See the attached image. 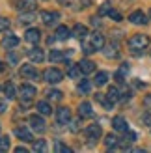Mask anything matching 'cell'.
<instances>
[{
	"mask_svg": "<svg viewBox=\"0 0 151 153\" xmlns=\"http://www.w3.org/2000/svg\"><path fill=\"white\" fill-rule=\"evenodd\" d=\"M21 75L24 76V79H30V80H37V79H39V73L36 71L34 65H22L21 67Z\"/></svg>",
	"mask_w": 151,
	"mask_h": 153,
	"instance_id": "cell-7",
	"label": "cell"
},
{
	"mask_svg": "<svg viewBox=\"0 0 151 153\" xmlns=\"http://www.w3.org/2000/svg\"><path fill=\"white\" fill-rule=\"evenodd\" d=\"M0 71H4V64L2 62H0Z\"/></svg>",
	"mask_w": 151,
	"mask_h": 153,
	"instance_id": "cell-46",
	"label": "cell"
},
{
	"mask_svg": "<svg viewBox=\"0 0 151 153\" xmlns=\"http://www.w3.org/2000/svg\"><path fill=\"white\" fill-rule=\"evenodd\" d=\"M95 99H97V101H99V103L104 106V108H108V110L112 108V103H114V101H112L108 95H104V94H97V95H95Z\"/></svg>",
	"mask_w": 151,
	"mask_h": 153,
	"instance_id": "cell-24",
	"label": "cell"
},
{
	"mask_svg": "<svg viewBox=\"0 0 151 153\" xmlns=\"http://www.w3.org/2000/svg\"><path fill=\"white\" fill-rule=\"evenodd\" d=\"M90 90H92V82L90 80H80L78 82V91H82V94H90Z\"/></svg>",
	"mask_w": 151,
	"mask_h": 153,
	"instance_id": "cell-32",
	"label": "cell"
},
{
	"mask_svg": "<svg viewBox=\"0 0 151 153\" xmlns=\"http://www.w3.org/2000/svg\"><path fill=\"white\" fill-rule=\"evenodd\" d=\"M104 146H107L108 149H114V148L119 146V138H118V136H114V134H108L107 140H104Z\"/></svg>",
	"mask_w": 151,
	"mask_h": 153,
	"instance_id": "cell-25",
	"label": "cell"
},
{
	"mask_svg": "<svg viewBox=\"0 0 151 153\" xmlns=\"http://www.w3.org/2000/svg\"><path fill=\"white\" fill-rule=\"evenodd\" d=\"M34 151L37 153V151H39V153H45V151H47V142H45V140H34Z\"/></svg>",
	"mask_w": 151,
	"mask_h": 153,
	"instance_id": "cell-31",
	"label": "cell"
},
{
	"mask_svg": "<svg viewBox=\"0 0 151 153\" xmlns=\"http://www.w3.org/2000/svg\"><path fill=\"white\" fill-rule=\"evenodd\" d=\"M56 151H62V153H71V148H67L65 144H62V142H56Z\"/></svg>",
	"mask_w": 151,
	"mask_h": 153,
	"instance_id": "cell-35",
	"label": "cell"
},
{
	"mask_svg": "<svg viewBox=\"0 0 151 153\" xmlns=\"http://www.w3.org/2000/svg\"><path fill=\"white\" fill-rule=\"evenodd\" d=\"M24 39H26L28 43L37 45V43H39V39H41V32H39L37 28H28L26 34H24Z\"/></svg>",
	"mask_w": 151,
	"mask_h": 153,
	"instance_id": "cell-8",
	"label": "cell"
},
{
	"mask_svg": "<svg viewBox=\"0 0 151 153\" xmlns=\"http://www.w3.org/2000/svg\"><path fill=\"white\" fill-rule=\"evenodd\" d=\"M80 75H84L80 69V65H69V69H67V76H71V79H78Z\"/></svg>",
	"mask_w": 151,
	"mask_h": 153,
	"instance_id": "cell-26",
	"label": "cell"
},
{
	"mask_svg": "<svg viewBox=\"0 0 151 153\" xmlns=\"http://www.w3.org/2000/svg\"><path fill=\"white\" fill-rule=\"evenodd\" d=\"M58 2H60V4H62V6H67V4H71V2H73V0H58Z\"/></svg>",
	"mask_w": 151,
	"mask_h": 153,
	"instance_id": "cell-45",
	"label": "cell"
},
{
	"mask_svg": "<svg viewBox=\"0 0 151 153\" xmlns=\"http://www.w3.org/2000/svg\"><path fill=\"white\" fill-rule=\"evenodd\" d=\"M37 2L36 0H17V10L21 11H34Z\"/></svg>",
	"mask_w": 151,
	"mask_h": 153,
	"instance_id": "cell-13",
	"label": "cell"
},
{
	"mask_svg": "<svg viewBox=\"0 0 151 153\" xmlns=\"http://www.w3.org/2000/svg\"><path fill=\"white\" fill-rule=\"evenodd\" d=\"M47 99L49 101H62V91L60 90H49L47 91Z\"/></svg>",
	"mask_w": 151,
	"mask_h": 153,
	"instance_id": "cell-29",
	"label": "cell"
},
{
	"mask_svg": "<svg viewBox=\"0 0 151 153\" xmlns=\"http://www.w3.org/2000/svg\"><path fill=\"white\" fill-rule=\"evenodd\" d=\"M49 60H50V64H58V62H64L65 56H64L62 51H54V49H52L50 54H49Z\"/></svg>",
	"mask_w": 151,
	"mask_h": 153,
	"instance_id": "cell-22",
	"label": "cell"
},
{
	"mask_svg": "<svg viewBox=\"0 0 151 153\" xmlns=\"http://www.w3.org/2000/svg\"><path fill=\"white\" fill-rule=\"evenodd\" d=\"M28 121H30V127H32L34 131H37V133H45V129H47V123H45V120H43L41 116H37V114L30 116Z\"/></svg>",
	"mask_w": 151,
	"mask_h": 153,
	"instance_id": "cell-4",
	"label": "cell"
},
{
	"mask_svg": "<svg viewBox=\"0 0 151 153\" xmlns=\"http://www.w3.org/2000/svg\"><path fill=\"white\" fill-rule=\"evenodd\" d=\"M101 134H103L101 125L93 123V125H88V127H86V136H88V140H90V142H97V140L101 138Z\"/></svg>",
	"mask_w": 151,
	"mask_h": 153,
	"instance_id": "cell-5",
	"label": "cell"
},
{
	"mask_svg": "<svg viewBox=\"0 0 151 153\" xmlns=\"http://www.w3.org/2000/svg\"><path fill=\"white\" fill-rule=\"evenodd\" d=\"M108 11H110V6H108V4H103V6H101V10H99V13H101V15L108 13Z\"/></svg>",
	"mask_w": 151,
	"mask_h": 153,
	"instance_id": "cell-39",
	"label": "cell"
},
{
	"mask_svg": "<svg viewBox=\"0 0 151 153\" xmlns=\"http://www.w3.org/2000/svg\"><path fill=\"white\" fill-rule=\"evenodd\" d=\"M112 127H114L116 131H119V133L129 131V129H127V121H125V118H121V116H116L114 120H112Z\"/></svg>",
	"mask_w": 151,
	"mask_h": 153,
	"instance_id": "cell-17",
	"label": "cell"
},
{
	"mask_svg": "<svg viewBox=\"0 0 151 153\" xmlns=\"http://www.w3.org/2000/svg\"><path fill=\"white\" fill-rule=\"evenodd\" d=\"M78 65H80V69H82V73H84V75H90V73L95 71V64L92 62V60H82Z\"/></svg>",
	"mask_w": 151,
	"mask_h": 153,
	"instance_id": "cell-20",
	"label": "cell"
},
{
	"mask_svg": "<svg viewBox=\"0 0 151 153\" xmlns=\"http://www.w3.org/2000/svg\"><path fill=\"white\" fill-rule=\"evenodd\" d=\"M7 28H10V21L6 17H0V32H6Z\"/></svg>",
	"mask_w": 151,
	"mask_h": 153,
	"instance_id": "cell-36",
	"label": "cell"
},
{
	"mask_svg": "<svg viewBox=\"0 0 151 153\" xmlns=\"http://www.w3.org/2000/svg\"><path fill=\"white\" fill-rule=\"evenodd\" d=\"M78 116L80 118H92L93 116L92 105H90V103H80V106H78Z\"/></svg>",
	"mask_w": 151,
	"mask_h": 153,
	"instance_id": "cell-18",
	"label": "cell"
},
{
	"mask_svg": "<svg viewBox=\"0 0 151 153\" xmlns=\"http://www.w3.org/2000/svg\"><path fill=\"white\" fill-rule=\"evenodd\" d=\"M39 17H41V21H43L47 26H50V25H54V22L60 19V13H58V11H43Z\"/></svg>",
	"mask_w": 151,
	"mask_h": 153,
	"instance_id": "cell-9",
	"label": "cell"
},
{
	"mask_svg": "<svg viewBox=\"0 0 151 153\" xmlns=\"http://www.w3.org/2000/svg\"><path fill=\"white\" fill-rule=\"evenodd\" d=\"M34 21V13L32 11H22V15L19 17V22L21 25H30Z\"/></svg>",
	"mask_w": 151,
	"mask_h": 153,
	"instance_id": "cell-28",
	"label": "cell"
},
{
	"mask_svg": "<svg viewBox=\"0 0 151 153\" xmlns=\"http://www.w3.org/2000/svg\"><path fill=\"white\" fill-rule=\"evenodd\" d=\"M71 34H73V32H71V30L67 28V26H58V28H56V32H54L56 39H62V41L67 39V37H71Z\"/></svg>",
	"mask_w": 151,
	"mask_h": 153,
	"instance_id": "cell-19",
	"label": "cell"
},
{
	"mask_svg": "<svg viewBox=\"0 0 151 153\" xmlns=\"http://www.w3.org/2000/svg\"><path fill=\"white\" fill-rule=\"evenodd\" d=\"M7 58H10V62H11V64H17V62H19V56L15 54V52H10V56H7Z\"/></svg>",
	"mask_w": 151,
	"mask_h": 153,
	"instance_id": "cell-38",
	"label": "cell"
},
{
	"mask_svg": "<svg viewBox=\"0 0 151 153\" xmlns=\"http://www.w3.org/2000/svg\"><path fill=\"white\" fill-rule=\"evenodd\" d=\"M149 19H151V11H149Z\"/></svg>",
	"mask_w": 151,
	"mask_h": 153,
	"instance_id": "cell-47",
	"label": "cell"
},
{
	"mask_svg": "<svg viewBox=\"0 0 151 153\" xmlns=\"http://www.w3.org/2000/svg\"><path fill=\"white\" fill-rule=\"evenodd\" d=\"M147 45H149V37L146 34H136V36H132L129 39V49L132 52H136V54L144 52L147 49Z\"/></svg>",
	"mask_w": 151,
	"mask_h": 153,
	"instance_id": "cell-1",
	"label": "cell"
},
{
	"mask_svg": "<svg viewBox=\"0 0 151 153\" xmlns=\"http://www.w3.org/2000/svg\"><path fill=\"white\" fill-rule=\"evenodd\" d=\"M144 105L147 106V108H151V94H149V95H146V99H144Z\"/></svg>",
	"mask_w": 151,
	"mask_h": 153,
	"instance_id": "cell-42",
	"label": "cell"
},
{
	"mask_svg": "<svg viewBox=\"0 0 151 153\" xmlns=\"http://www.w3.org/2000/svg\"><path fill=\"white\" fill-rule=\"evenodd\" d=\"M15 134H17L22 142H34V134L30 133L26 127H17L15 129Z\"/></svg>",
	"mask_w": 151,
	"mask_h": 153,
	"instance_id": "cell-14",
	"label": "cell"
},
{
	"mask_svg": "<svg viewBox=\"0 0 151 153\" xmlns=\"http://www.w3.org/2000/svg\"><path fill=\"white\" fill-rule=\"evenodd\" d=\"M37 112H39L41 116H49V114H52V106L47 101H39L37 103Z\"/></svg>",
	"mask_w": 151,
	"mask_h": 153,
	"instance_id": "cell-21",
	"label": "cell"
},
{
	"mask_svg": "<svg viewBox=\"0 0 151 153\" xmlns=\"http://www.w3.org/2000/svg\"><path fill=\"white\" fill-rule=\"evenodd\" d=\"M142 120H144L146 125H151V114H144V118H142Z\"/></svg>",
	"mask_w": 151,
	"mask_h": 153,
	"instance_id": "cell-41",
	"label": "cell"
},
{
	"mask_svg": "<svg viewBox=\"0 0 151 153\" xmlns=\"http://www.w3.org/2000/svg\"><path fill=\"white\" fill-rule=\"evenodd\" d=\"M73 36L78 37L80 41H84L86 37L90 36V34H88V26H84V25H75V28H73Z\"/></svg>",
	"mask_w": 151,
	"mask_h": 153,
	"instance_id": "cell-16",
	"label": "cell"
},
{
	"mask_svg": "<svg viewBox=\"0 0 151 153\" xmlns=\"http://www.w3.org/2000/svg\"><path fill=\"white\" fill-rule=\"evenodd\" d=\"M80 120H82V118H80ZM80 120H73V121L69 120V131H71V133H77L78 129H80Z\"/></svg>",
	"mask_w": 151,
	"mask_h": 153,
	"instance_id": "cell-34",
	"label": "cell"
},
{
	"mask_svg": "<svg viewBox=\"0 0 151 153\" xmlns=\"http://www.w3.org/2000/svg\"><path fill=\"white\" fill-rule=\"evenodd\" d=\"M110 99H112V101H121V91H119L116 86H110L108 88V94H107Z\"/></svg>",
	"mask_w": 151,
	"mask_h": 153,
	"instance_id": "cell-27",
	"label": "cell"
},
{
	"mask_svg": "<svg viewBox=\"0 0 151 153\" xmlns=\"http://www.w3.org/2000/svg\"><path fill=\"white\" fill-rule=\"evenodd\" d=\"M28 58L32 60L34 64H41L43 60H45V52H43L39 47H34V49H30V51H28Z\"/></svg>",
	"mask_w": 151,
	"mask_h": 153,
	"instance_id": "cell-10",
	"label": "cell"
},
{
	"mask_svg": "<svg viewBox=\"0 0 151 153\" xmlns=\"http://www.w3.org/2000/svg\"><path fill=\"white\" fill-rule=\"evenodd\" d=\"M92 25H93V26H99V25H101V22H99V17H92Z\"/></svg>",
	"mask_w": 151,
	"mask_h": 153,
	"instance_id": "cell-44",
	"label": "cell"
},
{
	"mask_svg": "<svg viewBox=\"0 0 151 153\" xmlns=\"http://www.w3.org/2000/svg\"><path fill=\"white\" fill-rule=\"evenodd\" d=\"M107 82H108V73H104V71H99L95 75V79H93L95 86H104Z\"/></svg>",
	"mask_w": 151,
	"mask_h": 153,
	"instance_id": "cell-23",
	"label": "cell"
},
{
	"mask_svg": "<svg viewBox=\"0 0 151 153\" xmlns=\"http://www.w3.org/2000/svg\"><path fill=\"white\" fill-rule=\"evenodd\" d=\"M4 95H6V99H15V86L11 82H7L4 86Z\"/></svg>",
	"mask_w": 151,
	"mask_h": 153,
	"instance_id": "cell-30",
	"label": "cell"
},
{
	"mask_svg": "<svg viewBox=\"0 0 151 153\" xmlns=\"http://www.w3.org/2000/svg\"><path fill=\"white\" fill-rule=\"evenodd\" d=\"M6 110H7V103L4 101V99H0V114L6 112Z\"/></svg>",
	"mask_w": 151,
	"mask_h": 153,
	"instance_id": "cell-40",
	"label": "cell"
},
{
	"mask_svg": "<svg viewBox=\"0 0 151 153\" xmlns=\"http://www.w3.org/2000/svg\"><path fill=\"white\" fill-rule=\"evenodd\" d=\"M28 149L24 148V146H17V148H15V153H26Z\"/></svg>",
	"mask_w": 151,
	"mask_h": 153,
	"instance_id": "cell-43",
	"label": "cell"
},
{
	"mask_svg": "<svg viewBox=\"0 0 151 153\" xmlns=\"http://www.w3.org/2000/svg\"><path fill=\"white\" fill-rule=\"evenodd\" d=\"M17 45H19V37H17V36H13V34H7L4 39H2V47L7 49V51L13 49V47H17Z\"/></svg>",
	"mask_w": 151,
	"mask_h": 153,
	"instance_id": "cell-15",
	"label": "cell"
},
{
	"mask_svg": "<svg viewBox=\"0 0 151 153\" xmlns=\"http://www.w3.org/2000/svg\"><path fill=\"white\" fill-rule=\"evenodd\" d=\"M43 79H45V82H49V84H58V82H62L64 73L60 69H56V67H49V69L43 73Z\"/></svg>",
	"mask_w": 151,
	"mask_h": 153,
	"instance_id": "cell-3",
	"label": "cell"
},
{
	"mask_svg": "<svg viewBox=\"0 0 151 153\" xmlns=\"http://www.w3.org/2000/svg\"><path fill=\"white\" fill-rule=\"evenodd\" d=\"M36 86H32V84H22V86L19 88V94H21V106H30V103H32V99L36 95Z\"/></svg>",
	"mask_w": 151,
	"mask_h": 153,
	"instance_id": "cell-2",
	"label": "cell"
},
{
	"mask_svg": "<svg viewBox=\"0 0 151 153\" xmlns=\"http://www.w3.org/2000/svg\"><path fill=\"white\" fill-rule=\"evenodd\" d=\"M10 149V136H0V151Z\"/></svg>",
	"mask_w": 151,
	"mask_h": 153,
	"instance_id": "cell-33",
	"label": "cell"
},
{
	"mask_svg": "<svg viewBox=\"0 0 151 153\" xmlns=\"http://www.w3.org/2000/svg\"><path fill=\"white\" fill-rule=\"evenodd\" d=\"M90 43L93 45L95 51H101V49L104 47V36H103L101 32H95V34L90 36Z\"/></svg>",
	"mask_w": 151,
	"mask_h": 153,
	"instance_id": "cell-11",
	"label": "cell"
},
{
	"mask_svg": "<svg viewBox=\"0 0 151 153\" xmlns=\"http://www.w3.org/2000/svg\"><path fill=\"white\" fill-rule=\"evenodd\" d=\"M71 120V110L65 108V106H60V108L56 110V121L60 125H67Z\"/></svg>",
	"mask_w": 151,
	"mask_h": 153,
	"instance_id": "cell-6",
	"label": "cell"
},
{
	"mask_svg": "<svg viewBox=\"0 0 151 153\" xmlns=\"http://www.w3.org/2000/svg\"><path fill=\"white\" fill-rule=\"evenodd\" d=\"M108 17L114 19V21H121V13L116 11V10H110V11H108Z\"/></svg>",
	"mask_w": 151,
	"mask_h": 153,
	"instance_id": "cell-37",
	"label": "cell"
},
{
	"mask_svg": "<svg viewBox=\"0 0 151 153\" xmlns=\"http://www.w3.org/2000/svg\"><path fill=\"white\" fill-rule=\"evenodd\" d=\"M129 21L132 22V25H146L147 22V17H146V13L144 11H132L131 15H129Z\"/></svg>",
	"mask_w": 151,
	"mask_h": 153,
	"instance_id": "cell-12",
	"label": "cell"
}]
</instances>
